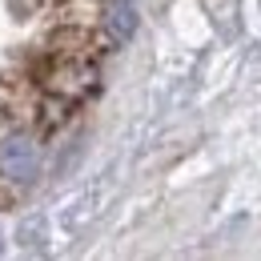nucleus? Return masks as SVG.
<instances>
[{"label":"nucleus","instance_id":"obj_1","mask_svg":"<svg viewBox=\"0 0 261 261\" xmlns=\"http://www.w3.org/2000/svg\"><path fill=\"white\" fill-rule=\"evenodd\" d=\"M36 173H40V149L33 137H24V133L0 137V177H8L16 185H33Z\"/></svg>","mask_w":261,"mask_h":261}]
</instances>
